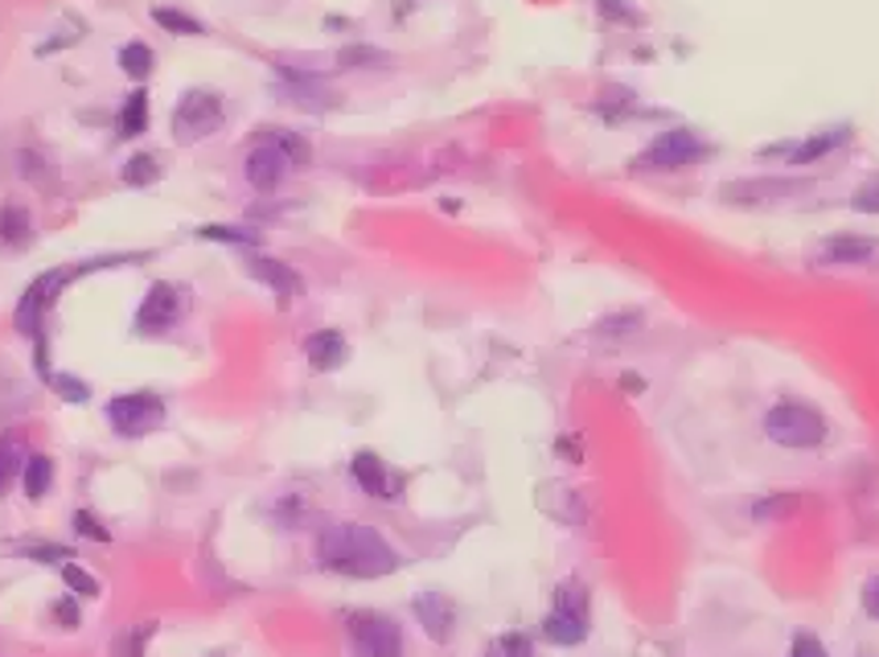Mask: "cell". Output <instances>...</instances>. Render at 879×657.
I'll return each instance as SVG.
<instances>
[{"instance_id": "3", "label": "cell", "mask_w": 879, "mask_h": 657, "mask_svg": "<svg viewBox=\"0 0 879 657\" xmlns=\"http://www.w3.org/2000/svg\"><path fill=\"white\" fill-rule=\"evenodd\" d=\"M826 416L818 407L805 403H776L769 416H764V435L781 444V449H818L826 440Z\"/></svg>"}, {"instance_id": "33", "label": "cell", "mask_w": 879, "mask_h": 657, "mask_svg": "<svg viewBox=\"0 0 879 657\" xmlns=\"http://www.w3.org/2000/svg\"><path fill=\"white\" fill-rule=\"evenodd\" d=\"M75 530L83 538H95V542H107V538H111V530H107V526L99 523L90 509H78V514H75Z\"/></svg>"}, {"instance_id": "4", "label": "cell", "mask_w": 879, "mask_h": 657, "mask_svg": "<svg viewBox=\"0 0 879 657\" xmlns=\"http://www.w3.org/2000/svg\"><path fill=\"white\" fill-rule=\"evenodd\" d=\"M226 104L218 90H185L173 107V140L178 144H197L223 128Z\"/></svg>"}, {"instance_id": "19", "label": "cell", "mask_w": 879, "mask_h": 657, "mask_svg": "<svg viewBox=\"0 0 879 657\" xmlns=\"http://www.w3.org/2000/svg\"><path fill=\"white\" fill-rule=\"evenodd\" d=\"M116 62H120V71L132 78V83H144V78L152 75V66H157V54H152L144 42H124Z\"/></svg>"}, {"instance_id": "22", "label": "cell", "mask_w": 879, "mask_h": 657, "mask_svg": "<svg viewBox=\"0 0 879 657\" xmlns=\"http://www.w3.org/2000/svg\"><path fill=\"white\" fill-rule=\"evenodd\" d=\"M797 506H802L797 493H769V497H760L752 506V518L757 523H785L790 514H797Z\"/></svg>"}, {"instance_id": "6", "label": "cell", "mask_w": 879, "mask_h": 657, "mask_svg": "<svg viewBox=\"0 0 879 657\" xmlns=\"http://www.w3.org/2000/svg\"><path fill=\"white\" fill-rule=\"evenodd\" d=\"M345 633L358 657H403V628L383 613H354L345 621Z\"/></svg>"}, {"instance_id": "12", "label": "cell", "mask_w": 879, "mask_h": 657, "mask_svg": "<svg viewBox=\"0 0 879 657\" xmlns=\"http://www.w3.org/2000/svg\"><path fill=\"white\" fill-rule=\"evenodd\" d=\"M411 613L416 621L424 625V633L432 637V642H452V628H457V604L444 596V592H419L411 600Z\"/></svg>"}, {"instance_id": "18", "label": "cell", "mask_w": 879, "mask_h": 657, "mask_svg": "<svg viewBox=\"0 0 879 657\" xmlns=\"http://www.w3.org/2000/svg\"><path fill=\"white\" fill-rule=\"evenodd\" d=\"M33 239V218L25 206H0V243H9V247H25Z\"/></svg>"}, {"instance_id": "27", "label": "cell", "mask_w": 879, "mask_h": 657, "mask_svg": "<svg viewBox=\"0 0 879 657\" xmlns=\"http://www.w3.org/2000/svg\"><path fill=\"white\" fill-rule=\"evenodd\" d=\"M268 136L276 140V144H280L283 152H288V157H292V164H297V169H304V164H309V157H313V152H309V140H304V136L288 132V128H268Z\"/></svg>"}, {"instance_id": "30", "label": "cell", "mask_w": 879, "mask_h": 657, "mask_svg": "<svg viewBox=\"0 0 879 657\" xmlns=\"http://www.w3.org/2000/svg\"><path fill=\"white\" fill-rule=\"evenodd\" d=\"M337 62H342V66H387L390 54L374 50V45H345L342 54H337Z\"/></svg>"}, {"instance_id": "34", "label": "cell", "mask_w": 879, "mask_h": 657, "mask_svg": "<svg viewBox=\"0 0 879 657\" xmlns=\"http://www.w3.org/2000/svg\"><path fill=\"white\" fill-rule=\"evenodd\" d=\"M600 13L612 17V21H625V25H641V13L633 9V4H625V0H597Z\"/></svg>"}, {"instance_id": "31", "label": "cell", "mask_w": 879, "mask_h": 657, "mask_svg": "<svg viewBox=\"0 0 879 657\" xmlns=\"http://www.w3.org/2000/svg\"><path fill=\"white\" fill-rule=\"evenodd\" d=\"M45 378H50V387L58 390L66 403H87V395H90L87 383H78V378H71V374H45Z\"/></svg>"}, {"instance_id": "35", "label": "cell", "mask_w": 879, "mask_h": 657, "mask_svg": "<svg viewBox=\"0 0 879 657\" xmlns=\"http://www.w3.org/2000/svg\"><path fill=\"white\" fill-rule=\"evenodd\" d=\"M790 657H830V654H826V645L814 633H797L790 645Z\"/></svg>"}, {"instance_id": "10", "label": "cell", "mask_w": 879, "mask_h": 657, "mask_svg": "<svg viewBox=\"0 0 879 657\" xmlns=\"http://www.w3.org/2000/svg\"><path fill=\"white\" fill-rule=\"evenodd\" d=\"M178 316H181V288L169 284V280H157V284H149L140 309H136V328L140 333H164V328L178 325Z\"/></svg>"}, {"instance_id": "11", "label": "cell", "mask_w": 879, "mask_h": 657, "mask_svg": "<svg viewBox=\"0 0 879 657\" xmlns=\"http://www.w3.org/2000/svg\"><path fill=\"white\" fill-rule=\"evenodd\" d=\"M247 271H251V280L259 284H268L283 304H292V300L304 297V280H300V271L292 263H283V259H271V255H251L247 259Z\"/></svg>"}, {"instance_id": "14", "label": "cell", "mask_w": 879, "mask_h": 657, "mask_svg": "<svg viewBox=\"0 0 879 657\" xmlns=\"http://www.w3.org/2000/svg\"><path fill=\"white\" fill-rule=\"evenodd\" d=\"M304 358H309L313 370H337L350 358V345H345V337L337 328H317L313 337L304 342Z\"/></svg>"}, {"instance_id": "28", "label": "cell", "mask_w": 879, "mask_h": 657, "mask_svg": "<svg viewBox=\"0 0 879 657\" xmlns=\"http://www.w3.org/2000/svg\"><path fill=\"white\" fill-rule=\"evenodd\" d=\"M490 657H535V645H530L526 633H502L490 645Z\"/></svg>"}, {"instance_id": "29", "label": "cell", "mask_w": 879, "mask_h": 657, "mask_svg": "<svg viewBox=\"0 0 879 657\" xmlns=\"http://www.w3.org/2000/svg\"><path fill=\"white\" fill-rule=\"evenodd\" d=\"M62 580H66V588H71L75 596H99V592H104L99 580H95L90 571L78 568V563H62Z\"/></svg>"}, {"instance_id": "36", "label": "cell", "mask_w": 879, "mask_h": 657, "mask_svg": "<svg viewBox=\"0 0 879 657\" xmlns=\"http://www.w3.org/2000/svg\"><path fill=\"white\" fill-rule=\"evenodd\" d=\"M54 616L62 621V628H78V604H75V600H58V604H54Z\"/></svg>"}, {"instance_id": "13", "label": "cell", "mask_w": 879, "mask_h": 657, "mask_svg": "<svg viewBox=\"0 0 879 657\" xmlns=\"http://www.w3.org/2000/svg\"><path fill=\"white\" fill-rule=\"evenodd\" d=\"M876 251L879 243L867 239V235H830L822 243L818 263H826V268H864V263H871Z\"/></svg>"}, {"instance_id": "7", "label": "cell", "mask_w": 879, "mask_h": 657, "mask_svg": "<svg viewBox=\"0 0 879 657\" xmlns=\"http://www.w3.org/2000/svg\"><path fill=\"white\" fill-rule=\"evenodd\" d=\"M164 403L149 390H136V395H116L111 403H107V423L116 428L120 435H149L157 428H164Z\"/></svg>"}, {"instance_id": "20", "label": "cell", "mask_w": 879, "mask_h": 657, "mask_svg": "<svg viewBox=\"0 0 879 657\" xmlns=\"http://www.w3.org/2000/svg\"><path fill=\"white\" fill-rule=\"evenodd\" d=\"M197 239L206 243H231V247H259L264 235L251 230V226H223V223H206L197 226Z\"/></svg>"}, {"instance_id": "1", "label": "cell", "mask_w": 879, "mask_h": 657, "mask_svg": "<svg viewBox=\"0 0 879 657\" xmlns=\"http://www.w3.org/2000/svg\"><path fill=\"white\" fill-rule=\"evenodd\" d=\"M317 554H321V568L350 580H383L390 571H399V551L366 523L329 526L317 542Z\"/></svg>"}, {"instance_id": "21", "label": "cell", "mask_w": 879, "mask_h": 657, "mask_svg": "<svg viewBox=\"0 0 879 657\" xmlns=\"http://www.w3.org/2000/svg\"><path fill=\"white\" fill-rule=\"evenodd\" d=\"M152 21H157L164 33H178V37H202V33H206V25H202L197 17L181 13L173 4H157V9H152Z\"/></svg>"}, {"instance_id": "24", "label": "cell", "mask_w": 879, "mask_h": 657, "mask_svg": "<svg viewBox=\"0 0 879 657\" xmlns=\"http://www.w3.org/2000/svg\"><path fill=\"white\" fill-rule=\"evenodd\" d=\"M21 473H25V493H30L33 502H37V497H45V493H50V485H54V461H50V456H42V452H37V456H30Z\"/></svg>"}, {"instance_id": "15", "label": "cell", "mask_w": 879, "mask_h": 657, "mask_svg": "<svg viewBox=\"0 0 879 657\" xmlns=\"http://www.w3.org/2000/svg\"><path fill=\"white\" fill-rule=\"evenodd\" d=\"M850 140V128L843 123V128H826V132H814V136H805L802 144H793L790 149V169H805V164H818L826 152H835L838 144H847Z\"/></svg>"}, {"instance_id": "32", "label": "cell", "mask_w": 879, "mask_h": 657, "mask_svg": "<svg viewBox=\"0 0 879 657\" xmlns=\"http://www.w3.org/2000/svg\"><path fill=\"white\" fill-rule=\"evenodd\" d=\"M850 209H855V214H879V177L855 190V197H850Z\"/></svg>"}, {"instance_id": "9", "label": "cell", "mask_w": 879, "mask_h": 657, "mask_svg": "<svg viewBox=\"0 0 879 657\" xmlns=\"http://www.w3.org/2000/svg\"><path fill=\"white\" fill-rule=\"evenodd\" d=\"M297 164H292V157L276 144V140H259L251 152H247V161H243V173H247V181H251V190H259V194H276L283 181H288V173H292Z\"/></svg>"}, {"instance_id": "25", "label": "cell", "mask_w": 879, "mask_h": 657, "mask_svg": "<svg viewBox=\"0 0 879 657\" xmlns=\"http://www.w3.org/2000/svg\"><path fill=\"white\" fill-rule=\"evenodd\" d=\"M25 461H30V456L21 449V440H17V435H4V440H0V493L13 485V477L25 468Z\"/></svg>"}, {"instance_id": "23", "label": "cell", "mask_w": 879, "mask_h": 657, "mask_svg": "<svg viewBox=\"0 0 879 657\" xmlns=\"http://www.w3.org/2000/svg\"><path fill=\"white\" fill-rule=\"evenodd\" d=\"M120 177H124V185L144 190V185H157V181H161V164H157V157H149V152H136V157L124 161Z\"/></svg>"}, {"instance_id": "37", "label": "cell", "mask_w": 879, "mask_h": 657, "mask_svg": "<svg viewBox=\"0 0 879 657\" xmlns=\"http://www.w3.org/2000/svg\"><path fill=\"white\" fill-rule=\"evenodd\" d=\"M864 608L879 621V575L864 583Z\"/></svg>"}, {"instance_id": "17", "label": "cell", "mask_w": 879, "mask_h": 657, "mask_svg": "<svg viewBox=\"0 0 879 657\" xmlns=\"http://www.w3.org/2000/svg\"><path fill=\"white\" fill-rule=\"evenodd\" d=\"M116 132H120V140H140V136L149 132V90L144 87L128 90V99L120 107V120H116Z\"/></svg>"}, {"instance_id": "8", "label": "cell", "mask_w": 879, "mask_h": 657, "mask_svg": "<svg viewBox=\"0 0 879 657\" xmlns=\"http://www.w3.org/2000/svg\"><path fill=\"white\" fill-rule=\"evenodd\" d=\"M78 271H45V276H37L30 288H25V297H21V304H17V328L25 333V337H37V328H42V316L45 309L58 300V288L71 284Z\"/></svg>"}, {"instance_id": "2", "label": "cell", "mask_w": 879, "mask_h": 657, "mask_svg": "<svg viewBox=\"0 0 879 657\" xmlns=\"http://www.w3.org/2000/svg\"><path fill=\"white\" fill-rule=\"evenodd\" d=\"M707 152H711V144H707L695 128H671V132L654 136V140L633 157V169H637V173H678V169L699 164Z\"/></svg>"}, {"instance_id": "26", "label": "cell", "mask_w": 879, "mask_h": 657, "mask_svg": "<svg viewBox=\"0 0 879 657\" xmlns=\"http://www.w3.org/2000/svg\"><path fill=\"white\" fill-rule=\"evenodd\" d=\"M152 633H157V621H144V625L128 628V633H120V637H116L111 654H116V657H144V645H149Z\"/></svg>"}, {"instance_id": "5", "label": "cell", "mask_w": 879, "mask_h": 657, "mask_svg": "<svg viewBox=\"0 0 879 657\" xmlns=\"http://www.w3.org/2000/svg\"><path fill=\"white\" fill-rule=\"evenodd\" d=\"M543 637L551 645H580L588 637V588L580 580L559 583L555 608L543 616Z\"/></svg>"}, {"instance_id": "16", "label": "cell", "mask_w": 879, "mask_h": 657, "mask_svg": "<svg viewBox=\"0 0 879 657\" xmlns=\"http://www.w3.org/2000/svg\"><path fill=\"white\" fill-rule=\"evenodd\" d=\"M350 473H354V481L362 485V493H371V497H395V493H390V473L378 452H366V449L354 452Z\"/></svg>"}]
</instances>
